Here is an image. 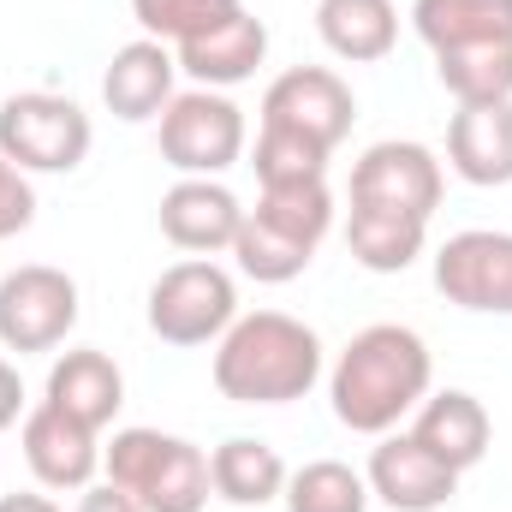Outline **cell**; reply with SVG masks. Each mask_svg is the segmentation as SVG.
Wrapping results in <instances>:
<instances>
[{
  "label": "cell",
  "mask_w": 512,
  "mask_h": 512,
  "mask_svg": "<svg viewBox=\"0 0 512 512\" xmlns=\"http://www.w3.org/2000/svg\"><path fill=\"white\" fill-rule=\"evenodd\" d=\"M429 382H435V358H429L423 334L399 328V322H376V328L352 334L346 352L334 358L328 399L352 435H393V423L429 399Z\"/></svg>",
  "instance_id": "obj_1"
},
{
  "label": "cell",
  "mask_w": 512,
  "mask_h": 512,
  "mask_svg": "<svg viewBox=\"0 0 512 512\" xmlns=\"http://www.w3.org/2000/svg\"><path fill=\"white\" fill-rule=\"evenodd\" d=\"M322 382V340L286 310H251L215 340V387L233 405H292Z\"/></svg>",
  "instance_id": "obj_2"
},
{
  "label": "cell",
  "mask_w": 512,
  "mask_h": 512,
  "mask_svg": "<svg viewBox=\"0 0 512 512\" xmlns=\"http://www.w3.org/2000/svg\"><path fill=\"white\" fill-rule=\"evenodd\" d=\"M102 471L126 489L143 512H203L209 507V453L185 435L161 429H120L102 447Z\"/></svg>",
  "instance_id": "obj_3"
},
{
  "label": "cell",
  "mask_w": 512,
  "mask_h": 512,
  "mask_svg": "<svg viewBox=\"0 0 512 512\" xmlns=\"http://www.w3.org/2000/svg\"><path fill=\"white\" fill-rule=\"evenodd\" d=\"M233 322H239V286L209 256L173 262L149 286V334L167 340V346H209Z\"/></svg>",
  "instance_id": "obj_4"
},
{
  "label": "cell",
  "mask_w": 512,
  "mask_h": 512,
  "mask_svg": "<svg viewBox=\"0 0 512 512\" xmlns=\"http://www.w3.org/2000/svg\"><path fill=\"white\" fill-rule=\"evenodd\" d=\"M90 143H96L90 114L72 96L24 90V96L0 102V155L18 173H72V167H84Z\"/></svg>",
  "instance_id": "obj_5"
},
{
  "label": "cell",
  "mask_w": 512,
  "mask_h": 512,
  "mask_svg": "<svg viewBox=\"0 0 512 512\" xmlns=\"http://www.w3.org/2000/svg\"><path fill=\"white\" fill-rule=\"evenodd\" d=\"M245 155V108L221 90H185L161 108V161L179 179H215Z\"/></svg>",
  "instance_id": "obj_6"
},
{
  "label": "cell",
  "mask_w": 512,
  "mask_h": 512,
  "mask_svg": "<svg viewBox=\"0 0 512 512\" xmlns=\"http://www.w3.org/2000/svg\"><path fill=\"white\" fill-rule=\"evenodd\" d=\"M78 328V280L48 262H24L0 274V346L6 352H54Z\"/></svg>",
  "instance_id": "obj_7"
},
{
  "label": "cell",
  "mask_w": 512,
  "mask_h": 512,
  "mask_svg": "<svg viewBox=\"0 0 512 512\" xmlns=\"http://www.w3.org/2000/svg\"><path fill=\"white\" fill-rule=\"evenodd\" d=\"M358 120V102H352V84L328 66H292L268 84L262 96V126L274 131H298L310 143H322L328 155L340 149V137Z\"/></svg>",
  "instance_id": "obj_8"
},
{
  "label": "cell",
  "mask_w": 512,
  "mask_h": 512,
  "mask_svg": "<svg viewBox=\"0 0 512 512\" xmlns=\"http://www.w3.org/2000/svg\"><path fill=\"white\" fill-rule=\"evenodd\" d=\"M435 292L471 316H512V233H453L435 251Z\"/></svg>",
  "instance_id": "obj_9"
},
{
  "label": "cell",
  "mask_w": 512,
  "mask_h": 512,
  "mask_svg": "<svg viewBox=\"0 0 512 512\" xmlns=\"http://www.w3.org/2000/svg\"><path fill=\"white\" fill-rule=\"evenodd\" d=\"M352 203H376V209H399V215L429 221L441 209V161L411 137L370 143L352 167Z\"/></svg>",
  "instance_id": "obj_10"
},
{
  "label": "cell",
  "mask_w": 512,
  "mask_h": 512,
  "mask_svg": "<svg viewBox=\"0 0 512 512\" xmlns=\"http://www.w3.org/2000/svg\"><path fill=\"white\" fill-rule=\"evenodd\" d=\"M24 465L36 471L42 489H60V495H84L102 471V441L96 429H84L78 417H66L60 405H36L24 411Z\"/></svg>",
  "instance_id": "obj_11"
},
{
  "label": "cell",
  "mask_w": 512,
  "mask_h": 512,
  "mask_svg": "<svg viewBox=\"0 0 512 512\" xmlns=\"http://www.w3.org/2000/svg\"><path fill=\"white\" fill-rule=\"evenodd\" d=\"M364 483H370V501L393 512H441L459 495V471H447L417 435H382Z\"/></svg>",
  "instance_id": "obj_12"
},
{
  "label": "cell",
  "mask_w": 512,
  "mask_h": 512,
  "mask_svg": "<svg viewBox=\"0 0 512 512\" xmlns=\"http://www.w3.org/2000/svg\"><path fill=\"white\" fill-rule=\"evenodd\" d=\"M239 227H245V209L221 179H179L161 197V239L173 251H191V256L233 251Z\"/></svg>",
  "instance_id": "obj_13"
},
{
  "label": "cell",
  "mask_w": 512,
  "mask_h": 512,
  "mask_svg": "<svg viewBox=\"0 0 512 512\" xmlns=\"http://www.w3.org/2000/svg\"><path fill=\"white\" fill-rule=\"evenodd\" d=\"M173 60L185 78H197V90H233V84L256 78V66L268 60V24L256 12H233L227 24L179 42Z\"/></svg>",
  "instance_id": "obj_14"
},
{
  "label": "cell",
  "mask_w": 512,
  "mask_h": 512,
  "mask_svg": "<svg viewBox=\"0 0 512 512\" xmlns=\"http://www.w3.org/2000/svg\"><path fill=\"white\" fill-rule=\"evenodd\" d=\"M173 78H179L173 48L143 36V42H126V48L108 60V72H102V102H108V114H114V120H126V126L161 120V108L179 96V90H173Z\"/></svg>",
  "instance_id": "obj_15"
},
{
  "label": "cell",
  "mask_w": 512,
  "mask_h": 512,
  "mask_svg": "<svg viewBox=\"0 0 512 512\" xmlns=\"http://www.w3.org/2000/svg\"><path fill=\"white\" fill-rule=\"evenodd\" d=\"M411 435H417V441L447 465V471H459V477H465L471 465H483L495 423H489V411H483V399H477V393H465V387H441V393H429V399L417 405Z\"/></svg>",
  "instance_id": "obj_16"
},
{
  "label": "cell",
  "mask_w": 512,
  "mask_h": 512,
  "mask_svg": "<svg viewBox=\"0 0 512 512\" xmlns=\"http://www.w3.org/2000/svg\"><path fill=\"white\" fill-rule=\"evenodd\" d=\"M447 167L483 191L512 185V102L459 108L447 120Z\"/></svg>",
  "instance_id": "obj_17"
},
{
  "label": "cell",
  "mask_w": 512,
  "mask_h": 512,
  "mask_svg": "<svg viewBox=\"0 0 512 512\" xmlns=\"http://www.w3.org/2000/svg\"><path fill=\"white\" fill-rule=\"evenodd\" d=\"M48 405H60L66 417H78L84 429L102 435L120 417V405H126V376H120V364L108 352L78 346V352L54 358V370H48Z\"/></svg>",
  "instance_id": "obj_18"
},
{
  "label": "cell",
  "mask_w": 512,
  "mask_h": 512,
  "mask_svg": "<svg viewBox=\"0 0 512 512\" xmlns=\"http://www.w3.org/2000/svg\"><path fill=\"white\" fill-rule=\"evenodd\" d=\"M316 36L328 42L334 60L370 66V60L393 54L399 12H393V0H316Z\"/></svg>",
  "instance_id": "obj_19"
},
{
  "label": "cell",
  "mask_w": 512,
  "mask_h": 512,
  "mask_svg": "<svg viewBox=\"0 0 512 512\" xmlns=\"http://www.w3.org/2000/svg\"><path fill=\"white\" fill-rule=\"evenodd\" d=\"M286 477H292L286 459L268 441H256V435H227L209 453V483H215V495L227 507H268V501H280Z\"/></svg>",
  "instance_id": "obj_20"
},
{
  "label": "cell",
  "mask_w": 512,
  "mask_h": 512,
  "mask_svg": "<svg viewBox=\"0 0 512 512\" xmlns=\"http://www.w3.org/2000/svg\"><path fill=\"white\" fill-rule=\"evenodd\" d=\"M429 245V221L399 215V209H376V203H352L346 221V251L358 256L370 274H405Z\"/></svg>",
  "instance_id": "obj_21"
},
{
  "label": "cell",
  "mask_w": 512,
  "mask_h": 512,
  "mask_svg": "<svg viewBox=\"0 0 512 512\" xmlns=\"http://www.w3.org/2000/svg\"><path fill=\"white\" fill-rule=\"evenodd\" d=\"M411 24L435 54L471 42H512V0H417Z\"/></svg>",
  "instance_id": "obj_22"
},
{
  "label": "cell",
  "mask_w": 512,
  "mask_h": 512,
  "mask_svg": "<svg viewBox=\"0 0 512 512\" xmlns=\"http://www.w3.org/2000/svg\"><path fill=\"white\" fill-rule=\"evenodd\" d=\"M435 78L459 108H489L512 102V42H471V48H441Z\"/></svg>",
  "instance_id": "obj_23"
},
{
  "label": "cell",
  "mask_w": 512,
  "mask_h": 512,
  "mask_svg": "<svg viewBox=\"0 0 512 512\" xmlns=\"http://www.w3.org/2000/svg\"><path fill=\"white\" fill-rule=\"evenodd\" d=\"M256 221H268V227H280L286 239H298V245H322L328 239V227H334V191H328V179H304V185H262V197H256L251 209Z\"/></svg>",
  "instance_id": "obj_24"
},
{
  "label": "cell",
  "mask_w": 512,
  "mask_h": 512,
  "mask_svg": "<svg viewBox=\"0 0 512 512\" xmlns=\"http://www.w3.org/2000/svg\"><path fill=\"white\" fill-rule=\"evenodd\" d=\"M286 512H370V483L340 459H310L286 477Z\"/></svg>",
  "instance_id": "obj_25"
},
{
  "label": "cell",
  "mask_w": 512,
  "mask_h": 512,
  "mask_svg": "<svg viewBox=\"0 0 512 512\" xmlns=\"http://www.w3.org/2000/svg\"><path fill=\"white\" fill-rule=\"evenodd\" d=\"M233 256H239V274H251L256 286H286V280H298L304 268H310V245H298V239H286L280 227H268V221H256L251 209H245V227H239V239H233Z\"/></svg>",
  "instance_id": "obj_26"
},
{
  "label": "cell",
  "mask_w": 512,
  "mask_h": 512,
  "mask_svg": "<svg viewBox=\"0 0 512 512\" xmlns=\"http://www.w3.org/2000/svg\"><path fill=\"white\" fill-rule=\"evenodd\" d=\"M233 12H245V0H131V18L143 24V36L167 42V48H179V42L227 24Z\"/></svg>",
  "instance_id": "obj_27"
},
{
  "label": "cell",
  "mask_w": 512,
  "mask_h": 512,
  "mask_svg": "<svg viewBox=\"0 0 512 512\" xmlns=\"http://www.w3.org/2000/svg\"><path fill=\"white\" fill-rule=\"evenodd\" d=\"M256 185H304V179H328V149L298 137V131H256Z\"/></svg>",
  "instance_id": "obj_28"
},
{
  "label": "cell",
  "mask_w": 512,
  "mask_h": 512,
  "mask_svg": "<svg viewBox=\"0 0 512 512\" xmlns=\"http://www.w3.org/2000/svg\"><path fill=\"white\" fill-rule=\"evenodd\" d=\"M30 221H36V185L0 155V239H18Z\"/></svg>",
  "instance_id": "obj_29"
},
{
  "label": "cell",
  "mask_w": 512,
  "mask_h": 512,
  "mask_svg": "<svg viewBox=\"0 0 512 512\" xmlns=\"http://www.w3.org/2000/svg\"><path fill=\"white\" fill-rule=\"evenodd\" d=\"M78 512H143L131 501L126 489H114V483H90L84 495H78Z\"/></svg>",
  "instance_id": "obj_30"
},
{
  "label": "cell",
  "mask_w": 512,
  "mask_h": 512,
  "mask_svg": "<svg viewBox=\"0 0 512 512\" xmlns=\"http://www.w3.org/2000/svg\"><path fill=\"white\" fill-rule=\"evenodd\" d=\"M24 417V382H18V370L0 358V429H12Z\"/></svg>",
  "instance_id": "obj_31"
},
{
  "label": "cell",
  "mask_w": 512,
  "mask_h": 512,
  "mask_svg": "<svg viewBox=\"0 0 512 512\" xmlns=\"http://www.w3.org/2000/svg\"><path fill=\"white\" fill-rule=\"evenodd\" d=\"M0 512H60L48 495H0Z\"/></svg>",
  "instance_id": "obj_32"
}]
</instances>
